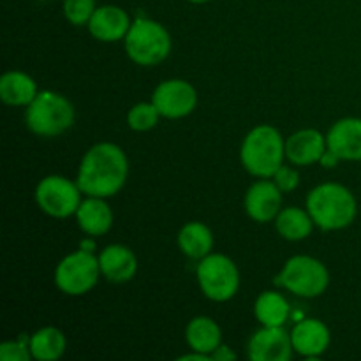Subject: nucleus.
Here are the masks:
<instances>
[{
  "label": "nucleus",
  "mask_w": 361,
  "mask_h": 361,
  "mask_svg": "<svg viewBox=\"0 0 361 361\" xmlns=\"http://www.w3.org/2000/svg\"><path fill=\"white\" fill-rule=\"evenodd\" d=\"M95 9H97L95 0H63V16L74 27L88 25Z\"/></svg>",
  "instance_id": "nucleus-26"
},
{
  "label": "nucleus",
  "mask_w": 361,
  "mask_h": 361,
  "mask_svg": "<svg viewBox=\"0 0 361 361\" xmlns=\"http://www.w3.org/2000/svg\"><path fill=\"white\" fill-rule=\"evenodd\" d=\"M178 247L190 259H203L214 249L212 229L203 222H187L178 233Z\"/></svg>",
  "instance_id": "nucleus-21"
},
{
  "label": "nucleus",
  "mask_w": 361,
  "mask_h": 361,
  "mask_svg": "<svg viewBox=\"0 0 361 361\" xmlns=\"http://www.w3.org/2000/svg\"><path fill=\"white\" fill-rule=\"evenodd\" d=\"M271 178H274L275 185H277L282 192H293L300 183L298 171H296L295 168H291V166L284 164L277 169V173H275Z\"/></svg>",
  "instance_id": "nucleus-28"
},
{
  "label": "nucleus",
  "mask_w": 361,
  "mask_h": 361,
  "mask_svg": "<svg viewBox=\"0 0 361 361\" xmlns=\"http://www.w3.org/2000/svg\"><path fill=\"white\" fill-rule=\"evenodd\" d=\"M74 116V106L69 99L59 92L42 90L27 106L25 122L37 136L56 137L73 127Z\"/></svg>",
  "instance_id": "nucleus-4"
},
{
  "label": "nucleus",
  "mask_w": 361,
  "mask_h": 361,
  "mask_svg": "<svg viewBox=\"0 0 361 361\" xmlns=\"http://www.w3.org/2000/svg\"><path fill=\"white\" fill-rule=\"evenodd\" d=\"M101 275L109 282L123 284L133 281L137 271V259L133 250L120 243H113L99 254Z\"/></svg>",
  "instance_id": "nucleus-17"
},
{
  "label": "nucleus",
  "mask_w": 361,
  "mask_h": 361,
  "mask_svg": "<svg viewBox=\"0 0 361 361\" xmlns=\"http://www.w3.org/2000/svg\"><path fill=\"white\" fill-rule=\"evenodd\" d=\"M197 282L212 302H228L240 289V271L235 261L224 254H208L196 268Z\"/></svg>",
  "instance_id": "nucleus-7"
},
{
  "label": "nucleus",
  "mask_w": 361,
  "mask_h": 361,
  "mask_svg": "<svg viewBox=\"0 0 361 361\" xmlns=\"http://www.w3.org/2000/svg\"><path fill=\"white\" fill-rule=\"evenodd\" d=\"M152 102L164 118H183L196 109L197 92L189 81L175 78L157 85L152 94Z\"/></svg>",
  "instance_id": "nucleus-10"
},
{
  "label": "nucleus",
  "mask_w": 361,
  "mask_h": 361,
  "mask_svg": "<svg viewBox=\"0 0 361 361\" xmlns=\"http://www.w3.org/2000/svg\"><path fill=\"white\" fill-rule=\"evenodd\" d=\"M275 284L282 286L300 298H316L330 286L328 268L310 256H293L282 268Z\"/></svg>",
  "instance_id": "nucleus-6"
},
{
  "label": "nucleus",
  "mask_w": 361,
  "mask_h": 361,
  "mask_svg": "<svg viewBox=\"0 0 361 361\" xmlns=\"http://www.w3.org/2000/svg\"><path fill=\"white\" fill-rule=\"evenodd\" d=\"M326 137L316 129H302L286 141V159L295 166H310L321 161L326 152Z\"/></svg>",
  "instance_id": "nucleus-16"
},
{
  "label": "nucleus",
  "mask_w": 361,
  "mask_h": 361,
  "mask_svg": "<svg viewBox=\"0 0 361 361\" xmlns=\"http://www.w3.org/2000/svg\"><path fill=\"white\" fill-rule=\"evenodd\" d=\"M212 360H215V361H233V360H236V353H233L229 345L221 344L217 349H215L214 355H212Z\"/></svg>",
  "instance_id": "nucleus-29"
},
{
  "label": "nucleus",
  "mask_w": 361,
  "mask_h": 361,
  "mask_svg": "<svg viewBox=\"0 0 361 361\" xmlns=\"http://www.w3.org/2000/svg\"><path fill=\"white\" fill-rule=\"evenodd\" d=\"M133 20L118 6H101L95 9L94 16L88 21V30L92 37L102 42H116L126 39Z\"/></svg>",
  "instance_id": "nucleus-13"
},
{
  "label": "nucleus",
  "mask_w": 361,
  "mask_h": 361,
  "mask_svg": "<svg viewBox=\"0 0 361 361\" xmlns=\"http://www.w3.org/2000/svg\"><path fill=\"white\" fill-rule=\"evenodd\" d=\"M275 228L282 238L289 240V242H300V240L310 236L314 229V221L309 210L289 207L279 212V215L275 217Z\"/></svg>",
  "instance_id": "nucleus-22"
},
{
  "label": "nucleus",
  "mask_w": 361,
  "mask_h": 361,
  "mask_svg": "<svg viewBox=\"0 0 361 361\" xmlns=\"http://www.w3.org/2000/svg\"><path fill=\"white\" fill-rule=\"evenodd\" d=\"M187 2H190V4H207V2H210V0H187Z\"/></svg>",
  "instance_id": "nucleus-32"
},
{
  "label": "nucleus",
  "mask_w": 361,
  "mask_h": 361,
  "mask_svg": "<svg viewBox=\"0 0 361 361\" xmlns=\"http://www.w3.org/2000/svg\"><path fill=\"white\" fill-rule=\"evenodd\" d=\"M185 338L192 351L203 353L212 358L215 349L222 344V331L212 317L200 316L187 324Z\"/></svg>",
  "instance_id": "nucleus-20"
},
{
  "label": "nucleus",
  "mask_w": 361,
  "mask_h": 361,
  "mask_svg": "<svg viewBox=\"0 0 361 361\" xmlns=\"http://www.w3.org/2000/svg\"><path fill=\"white\" fill-rule=\"evenodd\" d=\"M286 141L271 126H257L250 130L240 148L243 168L257 178H271L284 164Z\"/></svg>",
  "instance_id": "nucleus-3"
},
{
  "label": "nucleus",
  "mask_w": 361,
  "mask_h": 361,
  "mask_svg": "<svg viewBox=\"0 0 361 361\" xmlns=\"http://www.w3.org/2000/svg\"><path fill=\"white\" fill-rule=\"evenodd\" d=\"M254 314L261 326H284L291 314V307L281 293L264 291L257 296Z\"/></svg>",
  "instance_id": "nucleus-23"
},
{
  "label": "nucleus",
  "mask_w": 361,
  "mask_h": 361,
  "mask_svg": "<svg viewBox=\"0 0 361 361\" xmlns=\"http://www.w3.org/2000/svg\"><path fill=\"white\" fill-rule=\"evenodd\" d=\"M39 94L37 85L21 71H9L0 78V99L7 106H28Z\"/></svg>",
  "instance_id": "nucleus-19"
},
{
  "label": "nucleus",
  "mask_w": 361,
  "mask_h": 361,
  "mask_svg": "<svg viewBox=\"0 0 361 361\" xmlns=\"http://www.w3.org/2000/svg\"><path fill=\"white\" fill-rule=\"evenodd\" d=\"M129 176V161L118 145L97 143L88 148L78 169V185L85 196L111 197L123 189Z\"/></svg>",
  "instance_id": "nucleus-1"
},
{
  "label": "nucleus",
  "mask_w": 361,
  "mask_h": 361,
  "mask_svg": "<svg viewBox=\"0 0 361 361\" xmlns=\"http://www.w3.org/2000/svg\"><path fill=\"white\" fill-rule=\"evenodd\" d=\"M101 275L99 257L88 250H76L67 254L55 270V284L63 295L81 296L95 288Z\"/></svg>",
  "instance_id": "nucleus-8"
},
{
  "label": "nucleus",
  "mask_w": 361,
  "mask_h": 361,
  "mask_svg": "<svg viewBox=\"0 0 361 361\" xmlns=\"http://www.w3.org/2000/svg\"><path fill=\"white\" fill-rule=\"evenodd\" d=\"M326 147L341 161H361V118L348 116L335 122L326 134Z\"/></svg>",
  "instance_id": "nucleus-14"
},
{
  "label": "nucleus",
  "mask_w": 361,
  "mask_h": 361,
  "mask_svg": "<svg viewBox=\"0 0 361 361\" xmlns=\"http://www.w3.org/2000/svg\"><path fill=\"white\" fill-rule=\"evenodd\" d=\"M81 189L78 182L60 175H49L42 178L35 187L37 207L46 215L55 219H67L76 215L81 200Z\"/></svg>",
  "instance_id": "nucleus-9"
},
{
  "label": "nucleus",
  "mask_w": 361,
  "mask_h": 361,
  "mask_svg": "<svg viewBox=\"0 0 361 361\" xmlns=\"http://www.w3.org/2000/svg\"><path fill=\"white\" fill-rule=\"evenodd\" d=\"M338 161H341V157H338L335 152H331L330 148H326V152H324L323 157H321L319 164L324 166V168H335V166L338 164Z\"/></svg>",
  "instance_id": "nucleus-30"
},
{
  "label": "nucleus",
  "mask_w": 361,
  "mask_h": 361,
  "mask_svg": "<svg viewBox=\"0 0 361 361\" xmlns=\"http://www.w3.org/2000/svg\"><path fill=\"white\" fill-rule=\"evenodd\" d=\"M123 42L127 56L134 63L145 67L164 62L171 51V35L164 25L145 16L133 21Z\"/></svg>",
  "instance_id": "nucleus-5"
},
{
  "label": "nucleus",
  "mask_w": 361,
  "mask_h": 361,
  "mask_svg": "<svg viewBox=\"0 0 361 361\" xmlns=\"http://www.w3.org/2000/svg\"><path fill=\"white\" fill-rule=\"evenodd\" d=\"M307 210L323 231H337L355 222L358 203L348 187L328 182L314 187L307 196Z\"/></svg>",
  "instance_id": "nucleus-2"
},
{
  "label": "nucleus",
  "mask_w": 361,
  "mask_h": 361,
  "mask_svg": "<svg viewBox=\"0 0 361 361\" xmlns=\"http://www.w3.org/2000/svg\"><path fill=\"white\" fill-rule=\"evenodd\" d=\"M161 113L154 106V102H137L127 113V126L136 133H147L159 123Z\"/></svg>",
  "instance_id": "nucleus-25"
},
{
  "label": "nucleus",
  "mask_w": 361,
  "mask_h": 361,
  "mask_svg": "<svg viewBox=\"0 0 361 361\" xmlns=\"http://www.w3.org/2000/svg\"><path fill=\"white\" fill-rule=\"evenodd\" d=\"M67 348L66 335L59 328L46 326L30 337L32 358L37 361H56L63 356Z\"/></svg>",
  "instance_id": "nucleus-24"
},
{
  "label": "nucleus",
  "mask_w": 361,
  "mask_h": 361,
  "mask_svg": "<svg viewBox=\"0 0 361 361\" xmlns=\"http://www.w3.org/2000/svg\"><path fill=\"white\" fill-rule=\"evenodd\" d=\"M30 358V338L20 337L18 341H7L0 344V360L2 361H28Z\"/></svg>",
  "instance_id": "nucleus-27"
},
{
  "label": "nucleus",
  "mask_w": 361,
  "mask_h": 361,
  "mask_svg": "<svg viewBox=\"0 0 361 361\" xmlns=\"http://www.w3.org/2000/svg\"><path fill=\"white\" fill-rule=\"evenodd\" d=\"M247 351L252 361H288L295 349L284 326H263L250 337Z\"/></svg>",
  "instance_id": "nucleus-11"
},
{
  "label": "nucleus",
  "mask_w": 361,
  "mask_h": 361,
  "mask_svg": "<svg viewBox=\"0 0 361 361\" xmlns=\"http://www.w3.org/2000/svg\"><path fill=\"white\" fill-rule=\"evenodd\" d=\"M80 249H83V250H88V252H94V249H95V243H94V240H81V243H80Z\"/></svg>",
  "instance_id": "nucleus-31"
},
{
  "label": "nucleus",
  "mask_w": 361,
  "mask_h": 361,
  "mask_svg": "<svg viewBox=\"0 0 361 361\" xmlns=\"http://www.w3.org/2000/svg\"><path fill=\"white\" fill-rule=\"evenodd\" d=\"M293 349L305 358H317L331 342L330 330L319 319H302L291 330Z\"/></svg>",
  "instance_id": "nucleus-15"
},
{
  "label": "nucleus",
  "mask_w": 361,
  "mask_h": 361,
  "mask_svg": "<svg viewBox=\"0 0 361 361\" xmlns=\"http://www.w3.org/2000/svg\"><path fill=\"white\" fill-rule=\"evenodd\" d=\"M76 221L85 235L95 238L106 235L111 229L113 212L104 197L87 196V200L81 201L78 207Z\"/></svg>",
  "instance_id": "nucleus-18"
},
{
  "label": "nucleus",
  "mask_w": 361,
  "mask_h": 361,
  "mask_svg": "<svg viewBox=\"0 0 361 361\" xmlns=\"http://www.w3.org/2000/svg\"><path fill=\"white\" fill-rule=\"evenodd\" d=\"M282 190L268 178L254 182L245 194V210L252 221L259 224L275 221L282 210Z\"/></svg>",
  "instance_id": "nucleus-12"
}]
</instances>
